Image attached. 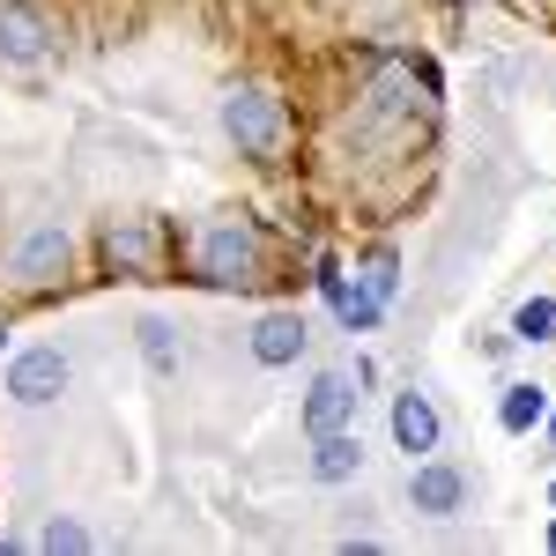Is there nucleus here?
Segmentation results:
<instances>
[{
    "instance_id": "obj_1",
    "label": "nucleus",
    "mask_w": 556,
    "mask_h": 556,
    "mask_svg": "<svg viewBox=\"0 0 556 556\" xmlns=\"http://www.w3.org/2000/svg\"><path fill=\"white\" fill-rule=\"evenodd\" d=\"M223 134L238 141V156H275V149H282V134H290L282 97H275V89H260V83L230 89V97H223Z\"/></svg>"
},
{
    "instance_id": "obj_2",
    "label": "nucleus",
    "mask_w": 556,
    "mask_h": 556,
    "mask_svg": "<svg viewBox=\"0 0 556 556\" xmlns=\"http://www.w3.org/2000/svg\"><path fill=\"white\" fill-rule=\"evenodd\" d=\"M201 275H208L215 290H253L260 282V230L245 215L208 223V238H201Z\"/></svg>"
},
{
    "instance_id": "obj_3",
    "label": "nucleus",
    "mask_w": 556,
    "mask_h": 556,
    "mask_svg": "<svg viewBox=\"0 0 556 556\" xmlns=\"http://www.w3.org/2000/svg\"><path fill=\"white\" fill-rule=\"evenodd\" d=\"M67 260H75L67 230H60V223H30V230L8 245V275H15L23 290H45V282H60V275H67Z\"/></svg>"
},
{
    "instance_id": "obj_4",
    "label": "nucleus",
    "mask_w": 556,
    "mask_h": 556,
    "mask_svg": "<svg viewBox=\"0 0 556 556\" xmlns=\"http://www.w3.org/2000/svg\"><path fill=\"white\" fill-rule=\"evenodd\" d=\"M67 349H52V342H30V349H15L8 356V393L23 401V408H45V401H60L67 393Z\"/></svg>"
},
{
    "instance_id": "obj_5",
    "label": "nucleus",
    "mask_w": 556,
    "mask_h": 556,
    "mask_svg": "<svg viewBox=\"0 0 556 556\" xmlns=\"http://www.w3.org/2000/svg\"><path fill=\"white\" fill-rule=\"evenodd\" d=\"M52 60V23L30 0H0V67H45Z\"/></svg>"
},
{
    "instance_id": "obj_6",
    "label": "nucleus",
    "mask_w": 556,
    "mask_h": 556,
    "mask_svg": "<svg viewBox=\"0 0 556 556\" xmlns=\"http://www.w3.org/2000/svg\"><path fill=\"white\" fill-rule=\"evenodd\" d=\"M356 371H319L312 393H304V438H327V430H349L356 424Z\"/></svg>"
},
{
    "instance_id": "obj_7",
    "label": "nucleus",
    "mask_w": 556,
    "mask_h": 556,
    "mask_svg": "<svg viewBox=\"0 0 556 556\" xmlns=\"http://www.w3.org/2000/svg\"><path fill=\"white\" fill-rule=\"evenodd\" d=\"M408 505H416V513L424 519H453L460 513V505H468V475L453 468V460H416V468H408Z\"/></svg>"
},
{
    "instance_id": "obj_8",
    "label": "nucleus",
    "mask_w": 556,
    "mask_h": 556,
    "mask_svg": "<svg viewBox=\"0 0 556 556\" xmlns=\"http://www.w3.org/2000/svg\"><path fill=\"white\" fill-rule=\"evenodd\" d=\"M438 438H445V424H438V401L430 393H393V445L408 453V460H424V453H438Z\"/></svg>"
},
{
    "instance_id": "obj_9",
    "label": "nucleus",
    "mask_w": 556,
    "mask_h": 556,
    "mask_svg": "<svg viewBox=\"0 0 556 556\" xmlns=\"http://www.w3.org/2000/svg\"><path fill=\"white\" fill-rule=\"evenodd\" d=\"M304 342H312V334H304V319H298V312H267V319L253 327V356L267 364V371L298 364V356H304Z\"/></svg>"
},
{
    "instance_id": "obj_10",
    "label": "nucleus",
    "mask_w": 556,
    "mask_h": 556,
    "mask_svg": "<svg viewBox=\"0 0 556 556\" xmlns=\"http://www.w3.org/2000/svg\"><path fill=\"white\" fill-rule=\"evenodd\" d=\"M319 290H327V304H334V319H342L349 334H371L386 319V304L371 298V282H349V275H319Z\"/></svg>"
},
{
    "instance_id": "obj_11",
    "label": "nucleus",
    "mask_w": 556,
    "mask_h": 556,
    "mask_svg": "<svg viewBox=\"0 0 556 556\" xmlns=\"http://www.w3.org/2000/svg\"><path fill=\"white\" fill-rule=\"evenodd\" d=\"M104 260H112L119 275H149V267H156V230H149L141 215L112 223V230H104Z\"/></svg>"
},
{
    "instance_id": "obj_12",
    "label": "nucleus",
    "mask_w": 556,
    "mask_h": 556,
    "mask_svg": "<svg viewBox=\"0 0 556 556\" xmlns=\"http://www.w3.org/2000/svg\"><path fill=\"white\" fill-rule=\"evenodd\" d=\"M356 468H364V438H356V424L312 438V482H349Z\"/></svg>"
},
{
    "instance_id": "obj_13",
    "label": "nucleus",
    "mask_w": 556,
    "mask_h": 556,
    "mask_svg": "<svg viewBox=\"0 0 556 556\" xmlns=\"http://www.w3.org/2000/svg\"><path fill=\"white\" fill-rule=\"evenodd\" d=\"M542 416H549V386H534V379H513V386H505V401H497V430H505V438L542 430Z\"/></svg>"
},
{
    "instance_id": "obj_14",
    "label": "nucleus",
    "mask_w": 556,
    "mask_h": 556,
    "mask_svg": "<svg viewBox=\"0 0 556 556\" xmlns=\"http://www.w3.org/2000/svg\"><path fill=\"white\" fill-rule=\"evenodd\" d=\"M556 334V298H527L513 312V342H549Z\"/></svg>"
},
{
    "instance_id": "obj_15",
    "label": "nucleus",
    "mask_w": 556,
    "mask_h": 556,
    "mask_svg": "<svg viewBox=\"0 0 556 556\" xmlns=\"http://www.w3.org/2000/svg\"><path fill=\"white\" fill-rule=\"evenodd\" d=\"M141 356H149L156 379H172V371H178V349H172V327H164V319H141Z\"/></svg>"
},
{
    "instance_id": "obj_16",
    "label": "nucleus",
    "mask_w": 556,
    "mask_h": 556,
    "mask_svg": "<svg viewBox=\"0 0 556 556\" xmlns=\"http://www.w3.org/2000/svg\"><path fill=\"white\" fill-rule=\"evenodd\" d=\"M38 549H67V556H83V549H89V527H83V519H45Z\"/></svg>"
},
{
    "instance_id": "obj_17",
    "label": "nucleus",
    "mask_w": 556,
    "mask_h": 556,
    "mask_svg": "<svg viewBox=\"0 0 556 556\" xmlns=\"http://www.w3.org/2000/svg\"><path fill=\"white\" fill-rule=\"evenodd\" d=\"M364 282H371V298H393V290H401V275H393V253H371V260H364Z\"/></svg>"
},
{
    "instance_id": "obj_18",
    "label": "nucleus",
    "mask_w": 556,
    "mask_h": 556,
    "mask_svg": "<svg viewBox=\"0 0 556 556\" xmlns=\"http://www.w3.org/2000/svg\"><path fill=\"white\" fill-rule=\"evenodd\" d=\"M542 430H549V445H556V408H549V416H542Z\"/></svg>"
},
{
    "instance_id": "obj_19",
    "label": "nucleus",
    "mask_w": 556,
    "mask_h": 556,
    "mask_svg": "<svg viewBox=\"0 0 556 556\" xmlns=\"http://www.w3.org/2000/svg\"><path fill=\"white\" fill-rule=\"evenodd\" d=\"M549 549H556V527H549Z\"/></svg>"
},
{
    "instance_id": "obj_20",
    "label": "nucleus",
    "mask_w": 556,
    "mask_h": 556,
    "mask_svg": "<svg viewBox=\"0 0 556 556\" xmlns=\"http://www.w3.org/2000/svg\"><path fill=\"white\" fill-rule=\"evenodd\" d=\"M549 505H556V482H549Z\"/></svg>"
}]
</instances>
